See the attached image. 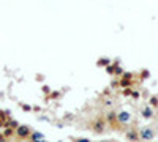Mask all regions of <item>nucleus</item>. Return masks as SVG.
Listing matches in <instances>:
<instances>
[{
	"instance_id": "f257e3e1",
	"label": "nucleus",
	"mask_w": 158,
	"mask_h": 142,
	"mask_svg": "<svg viewBox=\"0 0 158 142\" xmlns=\"http://www.w3.org/2000/svg\"><path fill=\"white\" fill-rule=\"evenodd\" d=\"M153 129L152 128H142L141 131H139V137L144 139V140H149V139H152L153 137Z\"/></svg>"
},
{
	"instance_id": "f03ea898",
	"label": "nucleus",
	"mask_w": 158,
	"mask_h": 142,
	"mask_svg": "<svg viewBox=\"0 0 158 142\" xmlns=\"http://www.w3.org/2000/svg\"><path fill=\"white\" fill-rule=\"evenodd\" d=\"M117 120H119V123H122V125H127V123L131 120V115H130V112H127V111H122L117 115Z\"/></svg>"
},
{
	"instance_id": "7ed1b4c3",
	"label": "nucleus",
	"mask_w": 158,
	"mask_h": 142,
	"mask_svg": "<svg viewBox=\"0 0 158 142\" xmlns=\"http://www.w3.org/2000/svg\"><path fill=\"white\" fill-rule=\"evenodd\" d=\"M16 134L19 136L21 139H24V137H27L30 134V129H29V126H17L16 128Z\"/></svg>"
},
{
	"instance_id": "20e7f679",
	"label": "nucleus",
	"mask_w": 158,
	"mask_h": 142,
	"mask_svg": "<svg viewBox=\"0 0 158 142\" xmlns=\"http://www.w3.org/2000/svg\"><path fill=\"white\" fill-rule=\"evenodd\" d=\"M142 115L145 117V118H150L152 115H153V111H152V107L149 106V107H144L142 109Z\"/></svg>"
},
{
	"instance_id": "39448f33",
	"label": "nucleus",
	"mask_w": 158,
	"mask_h": 142,
	"mask_svg": "<svg viewBox=\"0 0 158 142\" xmlns=\"http://www.w3.org/2000/svg\"><path fill=\"white\" fill-rule=\"evenodd\" d=\"M94 128H95V131H97V133H100V131H103V128H105V123L101 122V120H97V122L94 123Z\"/></svg>"
},
{
	"instance_id": "423d86ee",
	"label": "nucleus",
	"mask_w": 158,
	"mask_h": 142,
	"mask_svg": "<svg viewBox=\"0 0 158 142\" xmlns=\"http://www.w3.org/2000/svg\"><path fill=\"white\" fill-rule=\"evenodd\" d=\"M32 140H38V139H43V134H40V133H33V134L30 136Z\"/></svg>"
},
{
	"instance_id": "0eeeda50",
	"label": "nucleus",
	"mask_w": 158,
	"mask_h": 142,
	"mask_svg": "<svg viewBox=\"0 0 158 142\" xmlns=\"http://www.w3.org/2000/svg\"><path fill=\"white\" fill-rule=\"evenodd\" d=\"M150 106H158V98H150Z\"/></svg>"
},
{
	"instance_id": "6e6552de",
	"label": "nucleus",
	"mask_w": 158,
	"mask_h": 142,
	"mask_svg": "<svg viewBox=\"0 0 158 142\" xmlns=\"http://www.w3.org/2000/svg\"><path fill=\"white\" fill-rule=\"evenodd\" d=\"M109 120H111V122H114V120H117V115H116L114 112H111V114H109Z\"/></svg>"
},
{
	"instance_id": "1a4fd4ad",
	"label": "nucleus",
	"mask_w": 158,
	"mask_h": 142,
	"mask_svg": "<svg viewBox=\"0 0 158 142\" xmlns=\"http://www.w3.org/2000/svg\"><path fill=\"white\" fill-rule=\"evenodd\" d=\"M127 137H128V139H138V136L134 134V133H128V134H127Z\"/></svg>"
},
{
	"instance_id": "9d476101",
	"label": "nucleus",
	"mask_w": 158,
	"mask_h": 142,
	"mask_svg": "<svg viewBox=\"0 0 158 142\" xmlns=\"http://www.w3.org/2000/svg\"><path fill=\"white\" fill-rule=\"evenodd\" d=\"M3 139H5V137H3V136H2V134H0V140H3Z\"/></svg>"
}]
</instances>
